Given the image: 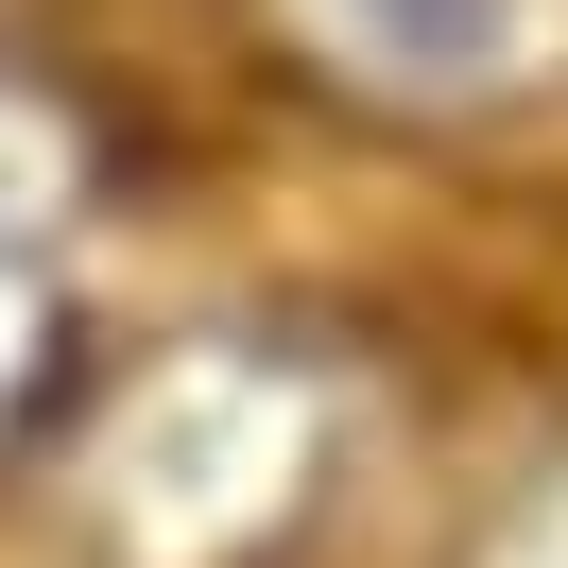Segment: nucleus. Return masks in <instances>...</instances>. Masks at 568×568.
<instances>
[{
    "mask_svg": "<svg viewBox=\"0 0 568 568\" xmlns=\"http://www.w3.org/2000/svg\"><path fill=\"white\" fill-rule=\"evenodd\" d=\"M52 224H70V121L0 70V430H36L70 311H52Z\"/></svg>",
    "mask_w": 568,
    "mask_h": 568,
    "instance_id": "nucleus-3",
    "label": "nucleus"
},
{
    "mask_svg": "<svg viewBox=\"0 0 568 568\" xmlns=\"http://www.w3.org/2000/svg\"><path fill=\"white\" fill-rule=\"evenodd\" d=\"M276 18L379 104H499L551 52V0H276Z\"/></svg>",
    "mask_w": 568,
    "mask_h": 568,
    "instance_id": "nucleus-2",
    "label": "nucleus"
},
{
    "mask_svg": "<svg viewBox=\"0 0 568 568\" xmlns=\"http://www.w3.org/2000/svg\"><path fill=\"white\" fill-rule=\"evenodd\" d=\"M345 483V379L293 327H224V345H155L139 379L87 414V551L104 568H276Z\"/></svg>",
    "mask_w": 568,
    "mask_h": 568,
    "instance_id": "nucleus-1",
    "label": "nucleus"
}]
</instances>
